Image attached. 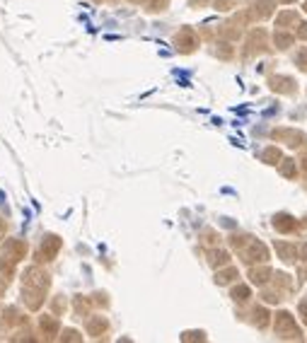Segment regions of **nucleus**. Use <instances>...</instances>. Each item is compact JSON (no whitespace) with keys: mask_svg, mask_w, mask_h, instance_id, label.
<instances>
[{"mask_svg":"<svg viewBox=\"0 0 307 343\" xmlns=\"http://www.w3.org/2000/svg\"><path fill=\"white\" fill-rule=\"evenodd\" d=\"M276 329H278V334H288V339H295V336L300 334V331H298V326L293 324L290 314H285V312H280V314H278Z\"/></svg>","mask_w":307,"mask_h":343,"instance_id":"1","label":"nucleus"},{"mask_svg":"<svg viewBox=\"0 0 307 343\" xmlns=\"http://www.w3.org/2000/svg\"><path fill=\"white\" fill-rule=\"evenodd\" d=\"M264 258H269V252L264 249V244L251 239L249 249H245V261H264Z\"/></svg>","mask_w":307,"mask_h":343,"instance_id":"2","label":"nucleus"},{"mask_svg":"<svg viewBox=\"0 0 307 343\" xmlns=\"http://www.w3.org/2000/svg\"><path fill=\"white\" fill-rule=\"evenodd\" d=\"M280 232H288V229L295 228V223H293V218H288V215H276V223H274Z\"/></svg>","mask_w":307,"mask_h":343,"instance_id":"3","label":"nucleus"},{"mask_svg":"<svg viewBox=\"0 0 307 343\" xmlns=\"http://www.w3.org/2000/svg\"><path fill=\"white\" fill-rule=\"evenodd\" d=\"M235 276H237V271H235V268H227L223 273H218V283H227V281H232Z\"/></svg>","mask_w":307,"mask_h":343,"instance_id":"4","label":"nucleus"},{"mask_svg":"<svg viewBox=\"0 0 307 343\" xmlns=\"http://www.w3.org/2000/svg\"><path fill=\"white\" fill-rule=\"evenodd\" d=\"M232 295H235V300H247V297H249V287H247V286L235 287V292H232Z\"/></svg>","mask_w":307,"mask_h":343,"instance_id":"5","label":"nucleus"},{"mask_svg":"<svg viewBox=\"0 0 307 343\" xmlns=\"http://www.w3.org/2000/svg\"><path fill=\"white\" fill-rule=\"evenodd\" d=\"M266 276H269V271H254V273H251L254 283H264V281H266Z\"/></svg>","mask_w":307,"mask_h":343,"instance_id":"6","label":"nucleus"},{"mask_svg":"<svg viewBox=\"0 0 307 343\" xmlns=\"http://www.w3.org/2000/svg\"><path fill=\"white\" fill-rule=\"evenodd\" d=\"M276 41H278L280 49H285V46L290 44V36H288V34H285V36H283V34H276Z\"/></svg>","mask_w":307,"mask_h":343,"instance_id":"7","label":"nucleus"},{"mask_svg":"<svg viewBox=\"0 0 307 343\" xmlns=\"http://www.w3.org/2000/svg\"><path fill=\"white\" fill-rule=\"evenodd\" d=\"M283 174H288V176H293V174H295V167H293V160H285V165H283Z\"/></svg>","mask_w":307,"mask_h":343,"instance_id":"8","label":"nucleus"},{"mask_svg":"<svg viewBox=\"0 0 307 343\" xmlns=\"http://www.w3.org/2000/svg\"><path fill=\"white\" fill-rule=\"evenodd\" d=\"M278 157H280V152H278V150H274V147L264 152V160H278Z\"/></svg>","mask_w":307,"mask_h":343,"instance_id":"9","label":"nucleus"},{"mask_svg":"<svg viewBox=\"0 0 307 343\" xmlns=\"http://www.w3.org/2000/svg\"><path fill=\"white\" fill-rule=\"evenodd\" d=\"M300 36H303V39H307V25H300Z\"/></svg>","mask_w":307,"mask_h":343,"instance_id":"10","label":"nucleus"},{"mask_svg":"<svg viewBox=\"0 0 307 343\" xmlns=\"http://www.w3.org/2000/svg\"><path fill=\"white\" fill-rule=\"evenodd\" d=\"M303 257L307 258V244H305V247H303Z\"/></svg>","mask_w":307,"mask_h":343,"instance_id":"11","label":"nucleus"},{"mask_svg":"<svg viewBox=\"0 0 307 343\" xmlns=\"http://www.w3.org/2000/svg\"><path fill=\"white\" fill-rule=\"evenodd\" d=\"M303 312H305V314H307V305H303Z\"/></svg>","mask_w":307,"mask_h":343,"instance_id":"12","label":"nucleus"}]
</instances>
